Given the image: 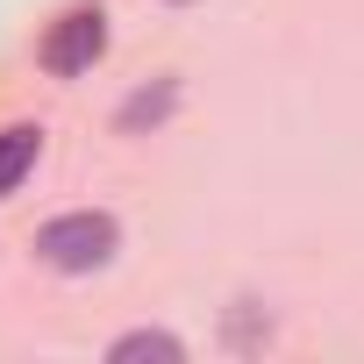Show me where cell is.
<instances>
[{
    "instance_id": "obj_5",
    "label": "cell",
    "mask_w": 364,
    "mask_h": 364,
    "mask_svg": "<svg viewBox=\"0 0 364 364\" xmlns=\"http://www.w3.org/2000/svg\"><path fill=\"white\" fill-rule=\"evenodd\" d=\"M164 107H171V86H157V93H136V100L122 107V129H136V122H157Z\"/></svg>"
},
{
    "instance_id": "obj_4",
    "label": "cell",
    "mask_w": 364,
    "mask_h": 364,
    "mask_svg": "<svg viewBox=\"0 0 364 364\" xmlns=\"http://www.w3.org/2000/svg\"><path fill=\"white\" fill-rule=\"evenodd\" d=\"M107 357H114V364H136V357H150V364H178L186 350H178V336H164V328H136V336H122Z\"/></svg>"
},
{
    "instance_id": "obj_2",
    "label": "cell",
    "mask_w": 364,
    "mask_h": 364,
    "mask_svg": "<svg viewBox=\"0 0 364 364\" xmlns=\"http://www.w3.org/2000/svg\"><path fill=\"white\" fill-rule=\"evenodd\" d=\"M100 50H107V22H100V8H79V15H65V22L43 36V72H58V79L93 72Z\"/></svg>"
},
{
    "instance_id": "obj_3",
    "label": "cell",
    "mask_w": 364,
    "mask_h": 364,
    "mask_svg": "<svg viewBox=\"0 0 364 364\" xmlns=\"http://www.w3.org/2000/svg\"><path fill=\"white\" fill-rule=\"evenodd\" d=\"M36 150H43V129H29V122H15V129H0V193H15L22 178H29Z\"/></svg>"
},
{
    "instance_id": "obj_1",
    "label": "cell",
    "mask_w": 364,
    "mask_h": 364,
    "mask_svg": "<svg viewBox=\"0 0 364 364\" xmlns=\"http://www.w3.org/2000/svg\"><path fill=\"white\" fill-rule=\"evenodd\" d=\"M114 243H122L114 215H93V208L58 215V222L36 229V257H43L50 272H100V264L114 257Z\"/></svg>"
}]
</instances>
